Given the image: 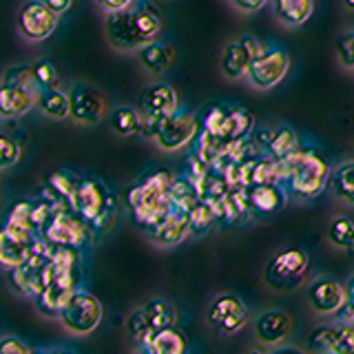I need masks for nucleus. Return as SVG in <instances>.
Returning <instances> with one entry per match:
<instances>
[{
    "instance_id": "nucleus-45",
    "label": "nucleus",
    "mask_w": 354,
    "mask_h": 354,
    "mask_svg": "<svg viewBox=\"0 0 354 354\" xmlns=\"http://www.w3.org/2000/svg\"><path fill=\"white\" fill-rule=\"evenodd\" d=\"M93 3L104 11V14H113V11H122L131 7L136 0H93Z\"/></svg>"
},
{
    "instance_id": "nucleus-4",
    "label": "nucleus",
    "mask_w": 354,
    "mask_h": 354,
    "mask_svg": "<svg viewBox=\"0 0 354 354\" xmlns=\"http://www.w3.org/2000/svg\"><path fill=\"white\" fill-rule=\"evenodd\" d=\"M171 184H173V175L160 169L144 175L140 182H136L127 191V206L133 219L142 228L155 224L162 215H166L173 208Z\"/></svg>"
},
{
    "instance_id": "nucleus-14",
    "label": "nucleus",
    "mask_w": 354,
    "mask_h": 354,
    "mask_svg": "<svg viewBox=\"0 0 354 354\" xmlns=\"http://www.w3.org/2000/svg\"><path fill=\"white\" fill-rule=\"evenodd\" d=\"M109 102L93 84L75 82L69 91V118L80 127H95L106 115Z\"/></svg>"
},
{
    "instance_id": "nucleus-11",
    "label": "nucleus",
    "mask_w": 354,
    "mask_h": 354,
    "mask_svg": "<svg viewBox=\"0 0 354 354\" xmlns=\"http://www.w3.org/2000/svg\"><path fill=\"white\" fill-rule=\"evenodd\" d=\"M175 321H177V313L171 301H166V299H151V301H147L129 315L127 332L133 341H138L142 346L155 330L173 326Z\"/></svg>"
},
{
    "instance_id": "nucleus-43",
    "label": "nucleus",
    "mask_w": 354,
    "mask_h": 354,
    "mask_svg": "<svg viewBox=\"0 0 354 354\" xmlns=\"http://www.w3.org/2000/svg\"><path fill=\"white\" fill-rule=\"evenodd\" d=\"M31 348L18 337H3L0 339V354H29Z\"/></svg>"
},
{
    "instance_id": "nucleus-3",
    "label": "nucleus",
    "mask_w": 354,
    "mask_h": 354,
    "mask_svg": "<svg viewBox=\"0 0 354 354\" xmlns=\"http://www.w3.org/2000/svg\"><path fill=\"white\" fill-rule=\"evenodd\" d=\"M80 290V250L53 248L51 277L44 290L36 297V306L42 315L58 317L60 308Z\"/></svg>"
},
{
    "instance_id": "nucleus-20",
    "label": "nucleus",
    "mask_w": 354,
    "mask_h": 354,
    "mask_svg": "<svg viewBox=\"0 0 354 354\" xmlns=\"http://www.w3.org/2000/svg\"><path fill=\"white\" fill-rule=\"evenodd\" d=\"M177 109H180V97H177L175 88L166 82H155L144 88V93L140 95V111L149 120L171 115Z\"/></svg>"
},
{
    "instance_id": "nucleus-39",
    "label": "nucleus",
    "mask_w": 354,
    "mask_h": 354,
    "mask_svg": "<svg viewBox=\"0 0 354 354\" xmlns=\"http://www.w3.org/2000/svg\"><path fill=\"white\" fill-rule=\"evenodd\" d=\"M3 82H7V84H16V86L29 88V91H36V93H38V84H36V80H33L31 64L11 66V69H7V73L3 75Z\"/></svg>"
},
{
    "instance_id": "nucleus-25",
    "label": "nucleus",
    "mask_w": 354,
    "mask_h": 354,
    "mask_svg": "<svg viewBox=\"0 0 354 354\" xmlns=\"http://www.w3.org/2000/svg\"><path fill=\"white\" fill-rule=\"evenodd\" d=\"M252 129H254V118H252L250 111L235 106L226 113V120H224V124H221L217 138L230 149L232 144H239L243 140H248Z\"/></svg>"
},
{
    "instance_id": "nucleus-38",
    "label": "nucleus",
    "mask_w": 354,
    "mask_h": 354,
    "mask_svg": "<svg viewBox=\"0 0 354 354\" xmlns=\"http://www.w3.org/2000/svg\"><path fill=\"white\" fill-rule=\"evenodd\" d=\"M22 155V149L18 140H14L7 133H0V171H7L11 166H16Z\"/></svg>"
},
{
    "instance_id": "nucleus-7",
    "label": "nucleus",
    "mask_w": 354,
    "mask_h": 354,
    "mask_svg": "<svg viewBox=\"0 0 354 354\" xmlns=\"http://www.w3.org/2000/svg\"><path fill=\"white\" fill-rule=\"evenodd\" d=\"M51 254H53L51 243L38 237L29 252V257L20 266H16V268L7 270L9 283L20 297L36 299L44 290V286H47L51 277Z\"/></svg>"
},
{
    "instance_id": "nucleus-1",
    "label": "nucleus",
    "mask_w": 354,
    "mask_h": 354,
    "mask_svg": "<svg viewBox=\"0 0 354 354\" xmlns=\"http://www.w3.org/2000/svg\"><path fill=\"white\" fill-rule=\"evenodd\" d=\"M106 42L118 51H140L149 42L160 40L162 33V16L160 11L149 3L136 5L106 14L104 20Z\"/></svg>"
},
{
    "instance_id": "nucleus-36",
    "label": "nucleus",
    "mask_w": 354,
    "mask_h": 354,
    "mask_svg": "<svg viewBox=\"0 0 354 354\" xmlns=\"http://www.w3.org/2000/svg\"><path fill=\"white\" fill-rule=\"evenodd\" d=\"M77 182H80V177H73L71 173H64V171H55L49 175L47 180V186L55 195H60L66 204L73 208V199H75V191H77Z\"/></svg>"
},
{
    "instance_id": "nucleus-37",
    "label": "nucleus",
    "mask_w": 354,
    "mask_h": 354,
    "mask_svg": "<svg viewBox=\"0 0 354 354\" xmlns=\"http://www.w3.org/2000/svg\"><path fill=\"white\" fill-rule=\"evenodd\" d=\"M31 73H33V80H36L38 88L60 86L58 69H55L53 62H49V60H36V62L31 64Z\"/></svg>"
},
{
    "instance_id": "nucleus-40",
    "label": "nucleus",
    "mask_w": 354,
    "mask_h": 354,
    "mask_svg": "<svg viewBox=\"0 0 354 354\" xmlns=\"http://www.w3.org/2000/svg\"><path fill=\"white\" fill-rule=\"evenodd\" d=\"M337 354H354V321L346 319L337 326Z\"/></svg>"
},
{
    "instance_id": "nucleus-31",
    "label": "nucleus",
    "mask_w": 354,
    "mask_h": 354,
    "mask_svg": "<svg viewBox=\"0 0 354 354\" xmlns=\"http://www.w3.org/2000/svg\"><path fill=\"white\" fill-rule=\"evenodd\" d=\"M111 129H113L120 138H129L142 133L144 129V115L142 111L133 106H115L111 111Z\"/></svg>"
},
{
    "instance_id": "nucleus-42",
    "label": "nucleus",
    "mask_w": 354,
    "mask_h": 354,
    "mask_svg": "<svg viewBox=\"0 0 354 354\" xmlns=\"http://www.w3.org/2000/svg\"><path fill=\"white\" fill-rule=\"evenodd\" d=\"M226 113L228 111L226 109H221V106H215V109H210L208 111V115L204 118V131L208 133H213V136H217L221 124H224V120H226Z\"/></svg>"
},
{
    "instance_id": "nucleus-48",
    "label": "nucleus",
    "mask_w": 354,
    "mask_h": 354,
    "mask_svg": "<svg viewBox=\"0 0 354 354\" xmlns=\"http://www.w3.org/2000/svg\"><path fill=\"white\" fill-rule=\"evenodd\" d=\"M341 5L346 7L348 11H354V0H341Z\"/></svg>"
},
{
    "instance_id": "nucleus-12",
    "label": "nucleus",
    "mask_w": 354,
    "mask_h": 354,
    "mask_svg": "<svg viewBox=\"0 0 354 354\" xmlns=\"http://www.w3.org/2000/svg\"><path fill=\"white\" fill-rule=\"evenodd\" d=\"M290 71V53L281 47H266L257 58L252 60L246 73V80L257 91H270Z\"/></svg>"
},
{
    "instance_id": "nucleus-17",
    "label": "nucleus",
    "mask_w": 354,
    "mask_h": 354,
    "mask_svg": "<svg viewBox=\"0 0 354 354\" xmlns=\"http://www.w3.org/2000/svg\"><path fill=\"white\" fill-rule=\"evenodd\" d=\"M266 47L252 36H241L237 40L228 42L219 58V71L228 80H243L250 69L252 60L263 51Z\"/></svg>"
},
{
    "instance_id": "nucleus-28",
    "label": "nucleus",
    "mask_w": 354,
    "mask_h": 354,
    "mask_svg": "<svg viewBox=\"0 0 354 354\" xmlns=\"http://www.w3.org/2000/svg\"><path fill=\"white\" fill-rule=\"evenodd\" d=\"M36 109L49 120H66L69 118V93L62 91L60 86L38 88Z\"/></svg>"
},
{
    "instance_id": "nucleus-41",
    "label": "nucleus",
    "mask_w": 354,
    "mask_h": 354,
    "mask_svg": "<svg viewBox=\"0 0 354 354\" xmlns=\"http://www.w3.org/2000/svg\"><path fill=\"white\" fill-rule=\"evenodd\" d=\"M337 53H339V62L346 66V69H354V29L339 36Z\"/></svg>"
},
{
    "instance_id": "nucleus-30",
    "label": "nucleus",
    "mask_w": 354,
    "mask_h": 354,
    "mask_svg": "<svg viewBox=\"0 0 354 354\" xmlns=\"http://www.w3.org/2000/svg\"><path fill=\"white\" fill-rule=\"evenodd\" d=\"M326 241L332 248L352 252L354 250V219L348 215H337L326 228Z\"/></svg>"
},
{
    "instance_id": "nucleus-15",
    "label": "nucleus",
    "mask_w": 354,
    "mask_h": 354,
    "mask_svg": "<svg viewBox=\"0 0 354 354\" xmlns=\"http://www.w3.org/2000/svg\"><path fill=\"white\" fill-rule=\"evenodd\" d=\"M206 321L217 335L232 337L248 324V308L237 295H219L208 304Z\"/></svg>"
},
{
    "instance_id": "nucleus-26",
    "label": "nucleus",
    "mask_w": 354,
    "mask_h": 354,
    "mask_svg": "<svg viewBox=\"0 0 354 354\" xmlns=\"http://www.w3.org/2000/svg\"><path fill=\"white\" fill-rule=\"evenodd\" d=\"M272 14L283 27H301L313 18L315 0H270Z\"/></svg>"
},
{
    "instance_id": "nucleus-27",
    "label": "nucleus",
    "mask_w": 354,
    "mask_h": 354,
    "mask_svg": "<svg viewBox=\"0 0 354 354\" xmlns=\"http://www.w3.org/2000/svg\"><path fill=\"white\" fill-rule=\"evenodd\" d=\"M138 53V60L140 64L147 69L151 75H160L164 73L169 66L173 64L175 60V49H173V44L169 42H162V40H153L149 42L147 47H142Z\"/></svg>"
},
{
    "instance_id": "nucleus-2",
    "label": "nucleus",
    "mask_w": 354,
    "mask_h": 354,
    "mask_svg": "<svg viewBox=\"0 0 354 354\" xmlns=\"http://www.w3.org/2000/svg\"><path fill=\"white\" fill-rule=\"evenodd\" d=\"M330 173L332 169L324 153L308 147H301L290 158L279 162V184L299 199H315L324 193L330 182Z\"/></svg>"
},
{
    "instance_id": "nucleus-32",
    "label": "nucleus",
    "mask_w": 354,
    "mask_h": 354,
    "mask_svg": "<svg viewBox=\"0 0 354 354\" xmlns=\"http://www.w3.org/2000/svg\"><path fill=\"white\" fill-rule=\"evenodd\" d=\"M299 149H301V142H299L297 133L290 127H281V129L272 131L268 144H266V151H268L270 158L279 160V162L290 158V155Z\"/></svg>"
},
{
    "instance_id": "nucleus-8",
    "label": "nucleus",
    "mask_w": 354,
    "mask_h": 354,
    "mask_svg": "<svg viewBox=\"0 0 354 354\" xmlns=\"http://www.w3.org/2000/svg\"><path fill=\"white\" fill-rule=\"evenodd\" d=\"M308 272L310 254L301 248H283L266 263L263 283L274 292H292L306 283Z\"/></svg>"
},
{
    "instance_id": "nucleus-16",
    "label": "nucleus",
    "mask_w": 354,
    "mask_h": 354,
    "mask_svg": "<svg viewBox=\"0 0 354 354\" xmlns=\"http://www.w3.org/2000/svg\"><path fill=\"white\" fill-rule=\"evenodd\" d=\"M306 301L319 317H337L346 308V283L335 277H317L306 286Z\"/></svg>"
},
{
    "instance_id": "nucleus-24",
    "label": "nucleus",
    "mask_w": 354,
    "mask_h": 354,
    "mask_svg": "<svg viewBox=\"0 0 354 354\" xmlns=\"http://www.w3.org/2000/svg\"><path fill=\"white\" fill-rule=\"evenodd\" d=\"M142 348L149 354H184L188 350V337L184 330L175 324L155 330L153 335L142 343Z\"/></svg>"
},
{
    "instance_id": "nucleus-23",
    "label": "nucleus",
    "mask_w": 354,
    "mask_h": 354,
    "mask_svg": "<svg viewBox=\"0 0 354 354\" xmlns=\"http://www.w3.org/2000/svg\"><path fill=\"white\" fill-rule=\"evenodd\" d=\"M36 106V91L0 80V118H20Z\"/></svg>"
},
{
    "instance_id": "nucleus-44",
    "label": "nucleus",
    "mask_w": 354,
    "mask_h": 354,
    "mask_svg": "<svg viewBox=\"0 0 354 354\" xmlns=\"http://www.w3.org/2000/svg\"><path fill=\"white\" fill-rule=\"evenodd\" d=\"M228 3L237 11H241V14H254V11H259L268 0H228Z\"/></svg>"
},
{
    "instance_id": "nucleus-21",
    "label": "nucleus",
    "mask_w": 354,
    "mask_h": 354,
    "mask_svg": "<svg viewBox=\"0 0 354 354\" xmlns=\"http://www.w3.org/2000/svg\"><path fill=\"white\" fill-rule=\"evenodd\" d=\"M36 235H25V232H16L7 226L0 228V268L11 270L20 266L29 257V252L36 243Z\"/></svg>"
},
{
    "instance_id": "nucleus-19",
    "label": "nucleus",
    "mask_w": 354,
    "mask_h": 354,
    "mask_svg": "<svg viewBox=\"0 0 354 354\" xmlns=\"http://www.w3.org/2000/svg\"><path fill=\"white\" fill-rule=\"evenodd\" d=\"M147 230L149 239L160 248H173L180 246V243L191 235V221H188V213L171 208L169 213L162 215L155 224L144 228Z\"/></svg>"
},
{
    "instance_id": "nucleus-46",
    "label": "nucleus",
    "mask_w": 354,
    "mask_h": 354,
    "mask_svg": "<svg viewBox=\"0 0 354 354\" xmlns=\"http://www.w3.org/2000/svg\"><path fill=\"white\" fill-rule=\"evenodd\" d=\"M343 315H346V319L354 321V274L346 281V308H343Z\"/></svg>"
},
{
    "instance_id": "nucleus-5",
    "label": "nucleus",
    "mask_w": 354,
    "mask_h": 354,
    "mask_svg": "<svg viewBox=\"0 0 354 354\" xmlns=\"http://www.w3.org/2000/svg\"><path fill=\"white\" fill-rule=\"evenodd\" d=\"M142 133L147 136L155 147L164 153H177L186 149L188 144L195 142L199 133V122L195 113L177 109L175 113L149 120L144 118V129Z\"/></svg>"
},
{
    "instance_id": "nucleus-34",
    "label": "nucleus",
    "mask_w": 354,
    "mask_h": 354,
    "mask_svg": "<svg viewBox=\"0 0 354 354\" xmlns=\"http://www.w3.org/2000/svg\"><path fill=\"white\" fill-rule=\"evenodd\" d=\"M199 191L197 186L191 180H175L173 177V184H171V204L175 210H182V213H188L195 202H199Z\"/></svg>"
},
{
    "instance_id": "nucleus-6",
    "label": "nucleus",
    "mask_w": 354,
    "mask_h": 354,
    "mask_svg": "<svg viewBox=\"0 0 354 354\" xmlns=\"http://www.w3.org/2000/svg\"><path fill=\"white\" fill-rule=\"evenodd\" d=\"M73 210L80 215L93 230L102 232L113 224L118 213L115 197L109 188L95 177H80L73 199Z\"/></svg>"
},
{
    "instance_id": "nucleus-13",
    "label": "nucleus",
    "mask_w": 354,
    "mask_h": 354,
    "mask_svg": "<svg viewBox=\"0 0 354 354\" xmlns=\"http://www.w3.org/2000/svg\"><path fill=\"white\" fill-rule=\"evenodd\" d=\"M58 14L44 0H25L18 9L16 29L22 40L44 42L58 27Z\"/></svg>"
},
{
    "instance_id": "nucleus-18",
    "label": "nucleus",
    "mask_w": 354,
    "mask_h": 354,
    "mask_svg": "<svg viewBox=\"0 0 354 354\" xmlns=\"http://www.w3.org/2000/svg\"><path fill=\"white\" fill-rule=\"evenodd\" d=\"M292 317L283 313V310H266V313L257 315L252 321V332L257 343L266 348H277L283 341L292 337Z\"/></svg>"
},
{
    "instance_id": "nucleus-33",
    "label": "nucleus",
    "mask_w": 354,
    "mask_h": 354,
    "mask_svg": "<svg viewBox=\"0 0 354 354\" xmlns=\"http://www.w3.org/2000/svg\"><path fill=\"white\" fill-rule=\"evenodd\" d=\"M306 350L313 354H337V328L319 326L308 335Z\"/></svg>"
},
{
    "instance_id": "nucleus-47",
    "label": "nucleus",
    "mask_w": 354,
    "mask_h": 354,
    "mask_svg": "<svg viewBox=\"0 0 354 354\" xmlns=\"http://www.w3.org/2000/svg\"><path fill=\"white\" fill-rule=\"evenodd\" d=\"M44 3H47L58 16H62V14H66V11L71 9V3H73V0H44Z\"/></svg>"
},
{
    "instance_id": "nucleus-29",
    "label": "nucleus",
    "mask_w": 354,
    "mask_h": 354,
    "mask_svg": "<svg viewBox=\"0 0 354 354\" xmlns=\"http://www.w3.org/2000/svg\"><path fill=\"white\" fill-rule=\"evenodd\" d=\"M328 188L339 202L354 210V162H346L330 173Z\"/></svg>"
},
{
    "instance_id": "nucleus-9",
    "label": "nucleus",
    "mask_w": 354,
    "mask_h": 354,
    "mask_svg": "<svg viewBox=\"0 0 354 354\" xmlns=\"http://www.w3.org/2000/svg\"><path fill=\"white\" fill-rule=\"evenodd\" d=\"M40 237L49 241L53 248H73L84 250L93 237V228L75 213L73 208L55 210L51 219L40 230Z\"/></svg>"
},
{
    "instance_id": "nucleus-22",
    "label": "nucleus",
    "mask_w": 354,
    "mask_h": 354,
    "mask_svg": "<svg viewBox=\"0 0 354 354\" xmlns=\"http://www.w3.org/2000/svg\"><path fill=\"white\" fill-rule=\"evenodd\" d=\"M248 202L250 208L259 215H277L283 210L288 202V191L281 184H257L248 186Z\"/></svg>"
},
{
    "instance_id": "nucleus-35",
    "label": "nucleus",
    "mask_w": 354,
    "mask_h": 354,
    "mask_svg": "<svg viewBox=\"0 0 354 354\" xmlns=\"http://www.w3.org/2000/svg\"><path fill=\"white\" fill-rule=\"evenodd\" d=\"M188 221H191V230L197 232V235H204V232L210 230V226L217 221V213L210 202L206 199H199L195 202V206L188 210Z\"/></svg>"
},
{
    "instance_id": "nucleus-10",
    "label": "nucleus",
    "mask_w": 354,
    "mask_h": 354,
    "mask_svg": "<svg viewBox=\"0 0 354 354\" xmlns=\"http://www.w3.org/2000/svg\"><path fill=\"white\" fill-rule=\"evenodd\" d=\"M60 326L64 328V332H69L71 337H88L93 335L95 328L102 321V304L100 299L86 290H75L73 297L66 301L58 317Z\"/></svg>"
}]
</instances>
